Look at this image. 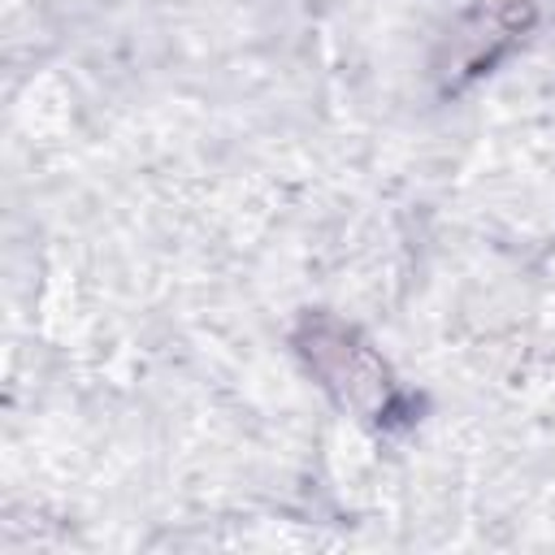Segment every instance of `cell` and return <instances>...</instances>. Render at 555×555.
Instances as JSON below:
<instances>
[{
    "mask_svg": "<svg viewBox=\"0 0 555 555\" xmlns=\"http://www.w3.org/2000/svg\"><path fill=\"white\" fill-rule=\"evenodd\" d=\"M538 9L533 0H494L481 13H468L451 35V65H442V91H460L468 78L490 74V65L533 30Z\"/></svg>",
    "mask_w": 555,
    "mask_h": 555,
    "instance_id": "7a4b0ae2",
    "label": "cell"
},
{
    "mask_svg": "<svg viewBox=\"0 0 555 555\" xmlns=\"http://www.w3.org/2000/svg\"><path fill=\"white\" fill-rule=\"evenodd\" d=\"M291 351L325 399L373 434H403L421 421V399L399 382L386 356L338 312L308 308L291 325Z\"/></svg>",
    "mask_w": 555,
    "mask_h": 555,
    "instance_id": "6da1fadb",
    "label": "cell"
}]
</instances>
